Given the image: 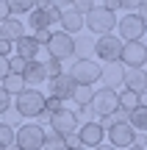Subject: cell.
Returning a JSON list of instances; mask_svg holds the SVG:
<instances>
[{"label": "cell", "mask_w": 147, "mask_h": 150, "mask_svg": "<svg viewBox=\"0 0 147 150\" xmlns=\"http://www.w3.org/2000/svg\"><path fill=\"white\" fill-rule=\"evenodd\" d=\"M86 28L89 33H97V36H106L117 28V14L111 8H106L103 3H94V8L86 14Z\"/></svg>", "instance_id": "1"}, {"label": "cell", "mask_w": 147, "mask_h": 150, "mask_svg": "<svg viewBox=\"0 0 147 150\" xmlns=\"http://www.w3.org/2000/svg\"><path fill=\"white\" fill-rule=\"evenodd\" d=\"M44 97L47 95H42L39 89H25L20 97L14 100V111H17V117H42V111H44Z\"/></svg>", "instance_id": "2"}, {"label": "cell", "mask_w": 147, "mask_h": 150, "mask_svg": "<svg viewBox=\"0 0 147 150\" xmlns=\"http://www.w3.org/2000/svg\"><path fill=\"white\" fill-rule=\"evenodd\" d=\"M44 128L39 122H22L20 128H17V139L14 145L20 150H42L44 147Z\"/></svg>", "instance_id": "3"}, {"label": "cell", "mask_w": 147, "mask_h": 150, "mask_svg": "<svg viewBox=\"0 0 147 150\" xmlns=\"http://www.w3.org/2000/svg\"><path fill=\"white\" fill-rule=\"evenodd\" d=\"M44 50H47V59H56V61H64L70 59V56H75V36H70V33L64 31H50V39L47 45H44Z\"/></svg>", "instance_id": "4"}, {"label": "cell", "mask_w": 147, "mask_h": 150, "mask_svg": "<svg viewBox=\"0 0 147 150\" xmlns=\"http://www.w3.org/2000/svg\"><path fill=\"white\" fill-rule=\"evenodd\" d=\"M103 75V67L92 59H83V61H75L70 70V78L75 81V86H94Z\"/></svg>", "instance_id": "5"}, {"label": "cell", "mask_w": 147, "mask_h": 150, "mask_svg": "<svg viewBox=\"0 0 147 150\" xmlns=\"http://www.w3.org/2000/svg\"><path fill=\"white\" fill-rule=\"evenodd\" d=\"M117 31L122 42H142V36L147 33V22L139 14H125L122 20H117Z\"/></svg>", "instance_id": "6"}, {"label": "cell", "mask_w": 147, "mask_h": 150, "mask_svg": "<svg viewBox=\"0 0 147 150\" xmlns=\"http://www.w3.org/2000/svg\"><path fill=\"white\" fill-rule=\"evenodd\" d=\"M94 53H97V59H103L106 64H114V61H120V56H122V39L117 36V33L97 36L94 39Z\"/></svg>", "instance_id": "7"}, {"label": "cell", "mask_w": 147, "mask_h": 150, "mask_svg": "<svg viewBox=\"0 0 147 150\" xmlns=\"http://www.w3.org/2000/svg\"><path fill=\"white\" fill-rule=\"evenodd\" d=\"M120 64L125 67V70H144V64H147V47H144V42H122Z\"/></svg>", "instance_id": "8"}, {"label": "cell", "mask_w": 147, "mask_h": 150, "mask_svg": "<svg viewBox=\"0 0 147 150\" xmlns=\"http://www.w3.org/2000/svg\"><path fill=\"white\" fill-rule=\"evenodd\" d=\"M50 122V134H56V136H70V134H78V128H81V122H78V117L75 114H70L64 108V111H58V114H53V117L47 120Z\"/></svg>", "instance_id": "9"}, {"label": "cell", "mask_w": 147, "mask_h": 150, "mask_svg": "<svg viewBox=\"0 0 147 150\" xmlns=\"http://www.w3.org/2000/svg\"><path fill=\"white\" fill-rule=\"evenodd\" d=\"M92 108L97 111V117H108L120 108V92H111V89H94L92 97Z\"/></svg>", "instance_id": "10"}, {"label": "cell", "mask_w": 147, "mask_h": 150, "mask_svg": "<svg viewBox=\"0 0 147 150\" xmlns=\"http://www.w3.org/2000/svg\"><path fill=\"white\" fill-rule=\"evenodd\" d=\"M106 139H108V145L114 150H128L133 142H136V131H133L128 122H122V125H114V128L106 131Z\"/></svg>", "instance_id": "11"}, {"label": "cell", "mask_w": 147, "mask_h": 150, "mask_svg": "<svg viewBox=\"0 0 147 150\" xmlns=\"http://www.w3.org/2000/svg\"><path fill=\"white\" fill-rule=\"evenodd\" d=\"M47 89H50V97H58L61 103H67L75 95V81L70 78V72H61V75L47 81Z\"/></svg>", "instance_id": "12"}, {"label": "cell", "mask_w": 147, "mask_h": 150, "mask_svg": "<svg viewBox=\"0 0 147 150\" xmlns=\"http://www.w3.org/2000/svg\"><path fill=\"white\" fill-rule=\"evenodd\" d=\"M78 139H81V147H100L106 139V131L100 128L97 122H81V128H78Z\"/></svg>", "instance_id": "13"}, {"label": "cell", "mask_w": 147, "mask_h": 150, "mask_svg": "<svg viewBox=\"0 0 147 150\" xmlns=\"http://www.w3.org/2000/svg\"><path fill=\"white\" fill-rule=\"evenodd\" d=\"M122 86H125V92L144 95V92H147V70H125V75H122Z\"/></svg>", "instance_id": "14"}, {"label": "cell", "mask_w": 147, "mask_h": 150, "mask_svg": "<svg viewBox=\"0 0 147 150\" xmlns=\"http://www.w3.org/2000/svg\"><path fill=\"white\" fill-rule=\"evenodd\" d=\"M122 75H125V67H122L120 61H114V64H106V67H103V75H100V81H103V89L117 92V89L122 86Z\"/></svg>", "instance_id": "15"}, {"label": "cell", "mask_w": 147, "mask_h": 150, "mask_svg": "<svg viewBox=\"0 0 147 150\" xmlns=\"http://www.w3.org/2000/svg\"><path fill=\"white\" fill-rule=\"evenodd\" d=\"M58 22H61V31H64V33H70V36H75V33H81L83 28H86V17H81L75 8L64 11V14L58 17Z\"/></svg>", "instance_id": "16"}, {"label": "cell", "mask_w": 147, "mask_h": 150, "mask_svg": "<svg viewBox=\"0 0 147 150\" xmlns=\"http://www.w3.org/2000/svg\"><path fill=\"white\" fill-rule=\"evenodd\" d=\"M22 81H25L28 89H36L39 83H44V81H47V75H44V64L39 59L36 61H28L25 72H22Z\"/></svg>", "instance_id": "17"}, {"label": "cell", "mask_w": 147, "mask_h": 150, "mask_svg": "<svg viewBox=\"0 0 147 150\" xmlns=\"http://www.w3.org/2000/svg\"><path fill=\"white\" fill-rule=\"evenodd\" d=\"M14 50H17V56H20L22 61H36V56H39V50H42V47L33 42L31 33H25L22 39H17V42H14Z\"/></svg>", "instance_id": "18"}, {"label": "cell", "mask_w": 147, "mask_h": 150, "mask_svg": "<svg viewBox=\"0 0 147 150\" xmlns=\"http://www.w3.org/2000/svg\"><path fill=\"white\" fill-rule=\"evenodd\" d=\"M25 36V28H22V20H17V17H8L6 22H0V39H6V42L14 45L17 39Z\"/></svg>", "instance_id": "19"}, {"label": "cell", "mask_w": 147, "mask_h": 150, "mask_svg": "<svg viewBox=\"0 0 147 150\" xmlns=\"http://www.w3.org/2000/svg\"><path fill=\"white\" fill-rule=\"evenodd\" d=\"M28 22H31V28L33 31H50V25H53V17H50V11L47 8H42V6H36V8L28 14Z\"/></svg>", "instance_id": "20"}, {"label": "cell", "mask_w": 147, "mask_h": 150, "mask_svg": "<svg viewBox=\"0 0 147 150\" xmlns=\"http://www.w3.org/2000/svg\"><path fill=\"white\" fill-rule=\"evenodd\" d=\"M0 89H3L8 97H20L22 92L28 89V86H25V81H22V75H14V72H8L3 81H0Z\"/></svg>", "instance_id": "21"}, {"label": "cell", "mask_w": 147, "mask_h": 150, "mask_svg": "<svg viewBox=\"0 0 147 150\" xmlns=\"http://www.w3.org/2000/svg\"><path fill=\"white\" fill-rule=\"evenodd\" d=\"M128 125H131L133 131H144V134H147V106L133 108L131 117H128Z\"/></svg>", "instance_id": "22"}, {"label": "cell", "mask_w": 147, "mask_h": 150, "mask_svg": "<svg viewBox=\"0 0 147 150\" xmlns=\"http://www.w3.org/2000/svg\"><path fill=\"white\" fill-rule=\"evenodd\" d=\"M89 50H94V39L92 36H78L75 39V61L89 59Z\"/></svg>", "instance_id": "23"}, {"label": "cell", "mask_w": 147, "mask_h": 150, "mask_svg": "<svg viewBox=\"0 0 147 150\" xmlns=\"http://www.w3.org/2000/svg\"><path fill=\"white\" fill-rule=\"evenodd\" d=\"M33 8H36L33 0H8V11H11V17H17V20H20V14H31Z\"/></svg>", "instance_id": "24"}, {"label": "cell", "mask_w": 147, "mask_h": 150, "mask_svg": "<svg viewBox=\"0 0 147 150\" xmlns=\"http://www.w3.org/2000/svg\"><path fill=\"white\" fill-rule=\"evenodd\" d=\"M92 97H94V86H75L72 103H78V106H92Z\"/></svg>", "instance_id": "25"}, {"label": "cell", "mask_w": 147, "mask_h": 150, "mask_svg": "<svg viewBox=\"0 0 147 150\" xmlns=\"http://www.w3.org/2000/svg\"><path fill=\"white\" fill-rule=\"evenodd\" d=\"M14 139H17V128H11V125L0 122V150L14 147Z\"/></svg>", "instance_id": "26"}, {"label": "cell", "mask_w": 147, "mask_h": 150, "mask_svg": "<svg viewBox=\"0 0 147 150\" xmlns=\"http://www.w3.org/2000/svg\"><path fill=\"white\" fill-rule=\"evenodd\" d=\"M120 108L128 111V114H131L133 108H139V95H133V92H120Z\"/></svg>", "instance_id": "27"}, {"label": "cell", "mask_w": 147, "mask_h": 150, "mask_svg": "<svg viewBox=\"0 0 147 150\" xmlns=\"http://www.w3.org/2000/svg\"><path fill=\"white\" fill-rule=\"evenodd\" d=\"M64 106H67V103H61L58 97H50V95H47V97H44V111H42V114H44V117L50 120V117H53V114L64 111Z\"/></svg>", "instance_id": "28"}, {"label": "cell", "mask_w": 147, "mask_h": 150, "mask_svg": "<svg viewBox=\"0 0 147 150\" xmlns=\"http://www.w3.org/2000/svg\"><path fill=\"white\" fill-rule=\"evenodd\" d=\"M75 117H78V122H97V111H94L92 106H78L75 108Z\"/></svg>", "instance_id": "29"}, {"label": "cell", "mask_w": 147, "mask_h": 150, "mask_svg": "<svg viewBox=\"0 0 147 150\" xmlns=\"http://www.w3.org/2000/svg\"><path fill=\"white\" fill-rule=\"evenodd\" d=\"M42 64H44V75H47V81L64 72V67H61V61H56V59H47V61H42Z\"/></svg>", "instance_id": "30"}, {"label": "cell", "mask_w": 147, "mask_h": 150, "mask_svg": "<svg viewBox=\"0 0 147 150\" xmlns=\"http://www.w3.org/2000/svg\"><path fill=\"white\" fill-rule=\"evenodd\" d=\"M42 150H67V147H64V139H61V136L47 134V136H44V147Z\"/></svg>", "instance_id": "31"}, {"label": "cell", "mask_w": 147, "mask_h": 150, "mask_svg": "<svg viewBox=\"0 0 147 150\" xmlns=\"http://www.w3.org/2000/svg\"><path fill=\"white\" fill-rule=\"evenodd\" d=\"M8 67H11V72H14V75H22V72H25V67H28V61H22L20 56H8Z\"/></svg>", "instance_id": "32"}, {"label": "cell", "mask_w": 147, "mask_h": 150, "mask_svg": "<svg viewBox=\"0 0 147 150\" xmlns=\"http://www.w3.org/2000/svg\"><path fill=\"white\" fill-rule=\"evenodd\" d=\"M72 8H75V11H78L81 17H86L89 11L94 8V3H92V0H78V3H72Z\"/></svg>", "instance_id": "33"}, {"label": "cell", "mask_w": 147, "mask_h": 150, "mask_svg": "<svg viewBox=\"0 0 147 150\" xmlns=\"http://www.w3.org/2000/svg\"><path fill=\"white\" fill-rule=\"evenodd\" d=\"M64 147H67V150H83V147H81V139H78V134L64 136Z\"/></svg>", "instance_id": "34"}, {"label": "cell", "mask_w": 147, "mask_h": 150, "mask_svg": "<svg viewBox=\"0 0 147 150\" xmlns=\"http://www.w3.org/2000/svg\"><path fill=\"white\" fill-rule=\"evenodd\" d=\"M120 8H122V11H128V14H136L139 0H120Z\"/></svg>", "instance_id": "35"}, {"label": "cell", "mask_w": 147, "mask_h": 150, "mask_svg": "<svg viewBox=\"0 0 147 150\" xmlns=\"http://www.w3.org/2000/svg\"><path fill=\"white\" fill-rule=\"evenodd\" d=\"M8 108H11V97L6 95L3 89H0V114H6V111H8Z\"/></svg>", "instance_id": "36"}, {"label": "cell", "mask_w": 147, "mask_h": 150, "mask_svg": "<svg viewBox=\"0 0 147 150\" xmlns=\"http://www.w3.org/2000/svg\"><path fill=\"white\" fill-rule=\"evenodd\" d=\"M11 17V11H8V0H0V22H6Z\"/></svg>", "instance_id": "37"}, {"label": "cell", "mask_w": 147, "mask_h": 150, "mask_svg": "<svg viewBox=\"0 0 147 150\" xmlns=\"http://www.w3.org/2000/svg\"><path fill=\"white\" fill-rule=\"evenodd\" d=\"M11 50H14V45L11 42H6V39H0V56H3V59H8V53Z\"/></svg>", "instance_id": "38"}, {"label": "cell", "mask_w": 147, "mask_h": 150, "mask_svg": "<svg viewBox=\"0 0 147 150\" xmlns=\"http://www.w3.org/2000/svg\"><path fill=\"white\" fill-rule=\"evenodd\" d=\"M8 72H11V67H8V59H3V56H0V81H3Z\"/></svg>", "instance_id": "39"}, {"label": "cell", "mask_w": 147, "mask_h": 150, "mask_svg": "<svg viewBox=\"0 0 147 150\" xmlns=\"http://www.w3.org/2000/svg\"><path fill=\"white\" fill-rule=\"evenodd\" d=\"M136 14L142 17L144 22H147V0H139V8H136Z\"/></svg>", "instance_id": "40"}, {"label": "cell", "mask_w": 147, "mask_h": 150, "mask_svg": "<svg viewBox=\"0 0 147 150\" xmlns=\"http://www.w3.org/2000/svg\"><path fill=\"white\" fill-rule=\"evenodd\" d=\"M128 150H147V147L142 145V142H139V136H136V142H133V145H131V147H128Z\"/></svg>", "instance_id": "41"}, {"label": "cell", "mask_w": 147, "mask_h": 150, "mask_svg": "<svg viewBox=\"0 0 147 150\" xmlns=\"http://www.w3.org/2000/svg\"><path fill=\"white\" fill-rule=\"evenodd\" d=\"M94 150H114V147H111L108 142H103V145H100V147H94Z\"/></svg>", "instance_id": "42"}, {"label": "cell", "mask_w": 147, "mask_h": 150, "mask_svg": "<svg viewBox=\"0 0 147 150\" xmlns=\"http://www.w3.org/2000/svg\"><path fill=\"white\" fill-rule=\"evenodd\" d=\"M142 145H144V147H147V136H144V139H142Z\"/></svg>", "instance_id": "43"}, {"label": "cell", "mask_w": 147, "mask_h": 150, "mask_svg": "<svg viewBox=\"0 0 147 150\" xmlns=\"http://www.w3.org/2000/svg\"><path fill=\"white\" fill-rule=\"evenodd\" d=\"M8 150H20V147H17V145H14V147H8Z\"/></svg>", "instance_id": "44"}, {"label": "cell", "mask_w": 147, "mask_h": 150, "mask_svg": "<svg viewBox=\"0 0 147 150\" xmlns=\"http://www.w3.org/2000/svg\"><path fill=\"white\" fill-rule=\"evenodd\" d=\"M144 70H147V64H144Z\"/></svg>", "instance_id": "45"}]
</instances>
